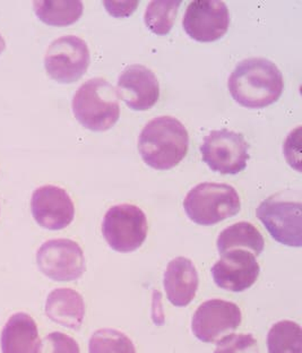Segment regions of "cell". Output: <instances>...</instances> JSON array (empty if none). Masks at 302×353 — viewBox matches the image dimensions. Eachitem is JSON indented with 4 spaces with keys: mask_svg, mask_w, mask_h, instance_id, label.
I'll return each instance as SVG.
<instances>
[{
    "mask_svg": "<svg viewBox=\"0 0 302 353\" xmlns=\"http://www.w3.org/2000/svg\"><path fill=\"white\" fill-rule=\"evenodd\" d=\"M228 88L233 100L249 109H261L276 102L284 88L279 67L266 58H249L236 65Z\"/></svg>",
    "mask_w": 302,
    "mask_h": 353,
    "instance_id": "1",
    "label": "cell"
},
{
    "mask_svg": "<svg viewBox=\"0 0 302 353\" xmlns=\"http://www.w3.org/2000/svg\"><path fill=\"white\" fill-rule=\"evenodd\" d=\"M188 148V130L171 116L148 121L139 135V154L145 163L157 170H169L178 165L186 157Z\"/></svg>",
    "mask_w": 302,
    "mask_h": 353,
    "instance_id": "2",
    "label": "cell"
},
{
    "mask_svg": "<svg viewBox=\"0 0 302 353\" xmlns=\"http://www.w3.org/2000/svg\"><path fill=\"white\" fill-rule=\"evenodd\" d=\"M72 105L77 121L92 132L110 130L120 117L117 88L102 77L88 79L79 86Z\"/></svg>",
    "mask_w": 302,
    "mask_h": 353,
    "instance_id": "3",
    "label": "cell"
},
{
    "mask_svg": "<svg viewBox=\"0 0 302 353\" xmlns=\"http://www.w3.org/2000/svg\"><path fill=\"white\" fill-rule=\"evenodd\" d=\"M188 218L199 225H213L238 214L239 194L227 183H203L189 190L183 201Z\"/></svg>",
    "mask_w": 302,
    "mask_h": 353,
    "instance_id": "4",
    "label": "cell"
},
{
    "mask_svg": "<svg viewBox=\"0 0 302 353\" xmlns=\"http://www.w3.org/2000/svg\"><path fill=\"white\" fill-rule=\"evenodd\" d=\"M148 219L139 206L119 204L108 210L102 234L110 248L119 252L139 250L148 236Z\"/></svg>",
    "mask_w": 302,
    "mask_h": 353,
    "instance_id": "5",
    "label": "cell"
},
{
    "mask_svg": "<svg viewBox=\"0 0 302 353\" xmlns=\"http://www.w3.org/2000/svg\"><path fill=\"white\" fill-rule=\"evenodd\" d=\"M91 61L88 43L76 35H63L51 42L44 56L48 75L61 84H72L86 73Z\"/></svg>",
    "mask_w": 302,
    "mask_h": 353,
    "instance_id": "6",
    "label": "cell"
},
{
    "mask_svg": "<svg viewBox=\"0 0 302 353\" xmlns=\"http://www.w3.org/2000/svg\"><path fill=\"white\" fill-rule=\"evenodd\" d=\"M249 145L243 134L229 130H213L201 145L203 161L221 174H238L249 160Z\"/></svg>",
    "mask_w": 302,
    "mask_h": 353,
    "instance_id": "7",
    "label": "cell"
},
{
    "mask_svg": "<svg viewBox=\"0 0 302 353\" xmlns=\"http://www.w3.org/2000/svg\"><path fill=\"white\" fill-rule=\"evenodd\" d=\"M257 218L277 243L299 248L302 245L301 202L288 201L281 194L270 196L257 208Z\"/></svg>",
    "mask_w": 302,
    "mask_h": 353,
    "instance_id": "8",
    "label": "cell"
},
{
    "mask_svg": "<svg viewBox=\"0 0 302 353\" xmlns=\"http://www.w3.org/2000/svg\"><path fill=\"white\" fill-rule=\"evenodd\" d=\"M39 270L56 282H70L85 272V257L79 243L70 239L48 240L37 252Z\"/></svg>",
    "mask_w": 302,
    "mask_h": 353,
    "instance_id": "9",
    "label": "cell"
},
{
    "mask_svg": "<svg viewBox=\"0 0 302 353\" xmlns=\"http://www.w3.org/2000/svg\"><path fill=\"white\" fill-rule=\"evenodd\" d=\"M243 314L236 303L212 299L201 303L192 319V331L204 343H213L236 331Z\"/></svg>",
    "mask_w": 302,
    "mask_h": 353,
    "instance_id": "10",
    "label": "cell"
},
{
    "mask_svg": "<svg viewBox=\"0 0 302 353\" xmlns=\"http://www.w3.org/2000/svg\"><path fill=\"white\" fill-rule=\"evenodd\" d=\"M230 15L223 1L196 0L187 7L183 16V30L190 38L199 42H213L225 35Z\"/></svg>",
    "mask_w": 302,
    "mask_h": 353,
    "instance_id": "11",
    "label": "cell"
},
{
    "mask_svg": "<svg viewBox=\"0 0 302 353\" xmlns=\"http://www.w3.org/2000/svg\"><path fill=\"white\" fill-rule=\"evenodd\" d=\"M31 211L37 223L48 230H63L75 216V206L68 192L54 185H44L33 192Z\"/></svg>",
    "mask_w": 302,
    "mask_h": 353,
    "instance_id": "12",
    "label": "cell"
},
{
    "mask_svg": "<svg viewBox=\"0 0 302 353\" xmlns=\"http://www.w3.org/2000/svg\"><path fill=\"white\" fill-rule=\"evenodd\" d=\"M261 268L255 255L245 250L224 252L212 268L217 287L231 292H243L255 284Z\"/></svg>",
    "mask_w": 302,
    "mask_h": 353,
    "instance_id": "13",
    "label": "cell"
},
{
    "mask_svg": "<svg viewBox=\"0 0 302 353\" xmlns=\"http://www.w3.org/2000/svg\"><path fill=\"white\" fill-rule=\"evenodd\" d=\"M117 92L132 110L146 111L154 107L160 98V84L148 67L134 63L120 73Z\"/></svg>",
    "mask_w": 302,
    "mask_h": 353,
    "instance_id": "14",
    "label": "cell"
},
{
    "mask_svg": "<svg viewBox=\"0 0 302 353\" xmlns=\"http://www.w3.org/2000/svg\"><path fill=\"white\" fill-rule=\"evenodd\" d=\"M164 289L168 300L176 307H186L199 290V273L195 265L186 257H177L164 272Z\"/></svg>",
    "mask_w": 302,
    "mask_h": 353,
    "instance_id": "15",
    "label": "cell"
},
{
    "mask_svg": "<svg viewBox=\"0 0 302 353\" xmlns=\"http://www.w3.org/2000/svg\"><path fill=\"white\" fill-rule=\"evenodd\" d=\"M3 353H40L41 340L34 319L26 312L10 316L0 338Z\"/></svg>",
    "mask_w": 302,
    "mask_h": 353,
    "instance_id": "16",
    "label": "cell"
},
{
    "mask_svg": "<svg viewBox=\"0 0 302 353\" xmlns=\"http://www.w3.org/2000/svg\"><path fill=\"white\" fill-rule=\"evenodd\" d=\"M46 314L52 322L63 327L79 330L85 316V303L77 291L60 288L48 296Z\"/></svg>",
    "mask_w": 302,
    "mask_h": 353,
    "instance_id": "17",
    "label": "cell"
},
{
    "mask_svg": "<svg viewBox=\"0 0 302 353\" xmlns=\"http://www.w3.org/2000/svg\"><path fill=\"white\" fill-rule=\"evenodd\" d=\"M217 246L220 255L229 250H245L259 256L264 250L265 241L261 231L254 224L238 222L219 234Z\"/></svg>",
    "mask_w": 302,
    "mask_h": 353,
    "instance_id": "18",
    "label": "cell"
},
{
    "mask_svg": "<svg viewBox=\"0 0 302 353\" xmlns=\"http://www.w3.org/2000/svg\"><path fill=\"white\" fill-rule=\"evenodd\" d=\"M33 8L39 19L48 26H67L81 19L84 5L79 0H37Z\"/></svg>",
    "mask_w": 302,
    "mask_h": 353,
    "instance_id": "19",
    "label": "cell"
},
{
    "mask_svg": "<svg viewBox=\"0 0 302 353\" xmlns=\"http://www.w3.org/2000/svg\"><path fill=\"white\" fill-rule=\"evenodd\" d=\"M301 338V327L298 323L281 321L268 332V353H302Z\"/></svg>",
    "mask_w": 302,
    "mask_h": 353,
    "instance_id": "20",
    "label": "cell"
},
{
    "mask_svg": "<svg viewBox=\"0 0 302 353\" xmlns=\"http://www.w3.org/2000/svg\"><path fill=\"white\" fill-rule=\"evenodd\" d=\"M181 1H151L145 10V24L154 34H169L176 21Z\"/></svg>",
    "mask_w": 302,
    "mask_h": 353,
    "instance_id": "21",
    "label": "cell"
},
{
    "mask_svg": "<svg viewBox=\"0 0 302 353\" xmlns=\"http://www.w3.org/2000/svg\"><path fill=\"white\" fill-rule=\"evenodd\" d=\"M90 353H136L135 345L123 332L103 328L94 332L88 343Z\"/></svg>",
    "mask_w": 302,
    "mask_h": 353,
    "instance_id": "22",
    "label": "cell"
},
{
    "mask_svg": "<svg viewBox=\"0 0 302 353\" xmlns=\"http://www.w3.org/2000/svg\"><path fill=\"white\" fill-rule=\"evenodd\" d=\"M214 353H259V343L252 334H230L217 341Z\"/></svg>",
    "mask_w": 302,
    "mask_h": 353,
    "instance_id": "23",
    "label": "cell"
},
{
    "mask_svg": "<svg viewBox=\"0 0 302 353\" xmlns=\"http://www.w3.org/2000/svg\"><path fill=\"white\" fill-rule=\"evenodd\" d=\"M40 353H81V350L74 339L61 332H54L41 342Z\"/></svg>",
    "mask_w": 302,
    "mask_h": 353,
    "instance_id": "24",
    "label": "cell"
},
{
    "mask_svg": "<svg viewBox=\"0 0 302 353\" xmlns=\"http://www.w3.org/2000/svg\"><path fill=\"white\" fill-rule=\"evenodd\" d=\"M5 48H6V42L3 40V35L0 34V54L5 50Z\"/></svg>",
    "mask_w": 302,
    "mask_h": 353,
    "instance_id": "25",
    "label": "cell"
}]
</instances>
